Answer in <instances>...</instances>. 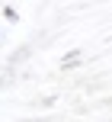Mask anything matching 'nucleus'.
<instances>
[{
    "label": "nucleus",
    "instance_id": "obj_1",
    "mask_svg": "<svg viewBox=\"0 0 112 122\" xmlns=\"http://www.w3.org/2000/svg\"><path fill=\"white\" fill-rule=\"evenodd\" d=\"M80 58H83V51H80V48H70L67 55L61 58V67H64V71H70V67H77V61H80Z\"/></svg>",
    "mask_w": 112,
    "mask_h": 122
},
{
    "label": "nucleus",
    "instance_id": "obj_2",
    "mask_svg": "<svg viewBox=\"0 0 112 122\" xmlns=\"http://www.w3.org/2000/svg\"><path fill=\"white\" fill-rule=\"evenodd\" d=\"M3 16L10 19V23H16V19H19V13H16V6H3Z\"/></svg>",
    "mask_w": 112,
    "mask_h": 122
}]
</instances>
